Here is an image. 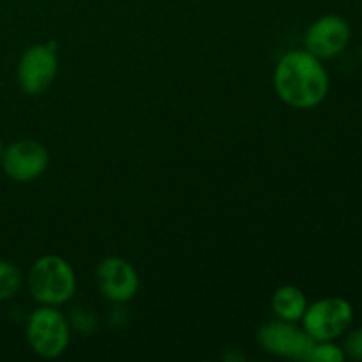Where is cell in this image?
Returning a JSON list of instances; mask_svg holds the SVG:
<instances>
[{"label": "cell", "instance_id": "cell-13", "mask_svg": "<svg viewBox=\"0 0 362 362\" xmlns=\"http://www.w3.org/2000/svg\"><path fill=\"white\" fill-rule=\"evenodd\" d=\"M71 324L74 325V329L83 334H92L95 327H98V318L95 315L88 310L87 306H78L74 308L73 313H71Z\"/></svg>", "mask_w": 362, "mask_h": 362}, {"label": "cell", "instance_id": "cell-2", "mask_svg": "<svg viewBox=\"0 0 362 362\" xmlns=\"http://www.w3.org/2000/svg\"><path fill=\"white\" fill-rule=\"evenodd\" d=\"M28 290L42 306H60L74 296L76 274L69 262L55 255H46L28 271Z\"/></svg>", "mask_w": 362, "mask_h": 362}, {"label": "cell", "instance_id": "cell-12", "mask_svg": "<svg viewBox=\"0 0 362 362\" xmlns=\"http://www.w3.org/2000/svg\"><path fill=\"white\" fill-rule=\"evenodd\" d=\"M345 352L334 345L332 341H315L313 349L308 354L306 361L313 362H343L345 361Z\"/></svg>", "mask_w": 362, "mask_h": 362}, {"label": "cell", "instance_id": "cell-9", "mask_svg": "<svg viewBox=\"0 0 362 362\" xmlns=\"http://www.w3.org/2000/svg\"><path fill=\"white\" fill-rule=\"evenodd\" d=\"M350 41V25L345 18L327 14L313 21L306 32L304 45L317 59H332L346 48Z\"/></svg>", "mask_w": 362, "mask_h": 362}, {"label": "cell", "instance_id": "cell-5", "mask_svg": "<svg viewBox=\"0 0 362 362\" xmlns=\"http://www.w3.org/2000/svg\"><path fill=\"white\" fill-rule=\"evenodd\" d=\"M59 71L57 42L34 45L21 55L18 62V83L21 90L39 95L48 90Z\"/></svg>", "mask_w": 362, "mask_h": 362}, {"label": "cell", "instance_id": "cell-15", "mask_svg": "<svg viewBox=\"0 0 362 362\" xmlns=\"http://www.w3.org/2000/svg\"><path fill=\"white\" fill-rule=\"evenodd\" d=\"M2 154H4V145L2 141H0V158H2Z\"/></svg>", "mask_w": 362, "mask_h": 362}, {"label": "cell", "instance_id": "cell-7", "mask_svg": "<svg viewBox=\"0 0 362 362\" xmlns=\"http://www.w3.org/2000/svg\"><path fill=\"white\" fill-rule=\"evenodd\" d=\"M6 175L14 182H30L46 172L49 154L42 144L35 140H18L4 148L0 158Z\"/></svg>", "mask_w": 362, "mask_h": 362}, {"label": "cell", "instance_id": "cell-11", "mask_svg": "<svg viewBox=\"0 0 362 362\" xmlns=\"http://www.w3.org/2000/svg\"><path fill=\"white\" fill-rule=\"evenodd\" d=\"M21 286V274L11 262L0 260V303L16 296Z\"/></svg>", "mask_w": 362, "mask_h": 362}, {"label": "cell", "instance_id": "cell-1", "mask_svg": "<svg viewBox=\"0 0 362 362\" xmlns=\"http://www.w3.org/2000/svg\"><path fill=\"white\" fill-rule=\"evenodd\" d=\"M274 90L285 105L297 110L315 108L329 92V76L320 59L308 49H296L279 60L274 69Z\"/></svg>", "mask_w": 362, "mask_h": 362}, {"label": "cell", "instance_id": "cell-4", "mask_svg": "<svg viewBox=\"0 0 362 362\" xmlns=\"http://www.w3.org/2000/svg\"><path fill=\"white\" fill-rule=\"evenodd\" d=\"M354 318V310L349 300L341 297H327L308 304L306 313L303 315V329L315 341H332L339 338L350 327Z\"/></svg>", "mask_w": 362, "mask_h": 362}, {"label": "cell", "instance_id": "cell-8", "mask_svg": "<svg viewBox=\"0 0 362 362\" xmlns=\"http://www.w3.org/2000/svg\"><path fill=\"white\" fill-rule=\"evenodd\" d=\"M103 297L115 304L129 303L140 288V278L133 265L124 258L110 257L99 264L95 272Z\"/></svg>", "mask_w": 362, "mask_h": 362}, {"label": "cell", "instance_id": "cell-6", "mask_svg": "<svg viewBox=\"0 0 362 362\" xmlns=\"http://www.w3.org/2000/svg\"><path fill=\"white\" fill-rule=\"evenodd\" d=\"M257 339L265 352L285 359L306 361L308 354L315 345V339L304 329L297 327L296 322L286 320L264 324L258 331Z\"/></svg>", "mask_w": 362, "mask_h": 362}, {"label": "cell", "instance_id": "cell-10", "mask_svg": "<svg viewBox=\"0 0 362 362\" xmlns=\"http://www.w3.org/2000/svg\"><path fill=\"white\" fill-rule=\"evenodd\" d=\"M308 299L300 288L293 285H285L278 288L272 296V311L279 320L299 322L306 313Z\"/></svg>", "mask_w": 362, "mask_h": 362}, {"label": "cell", "instance_id": "cell-3", "mask_svg": "<svg viewBox=\"0 0 362 362\" xmlns=\"http://www.w3.org/2000/svg\"><path fill=\"white\" fill-rule=\"evenodd\" d=\"M27 339L37 356L55 359L69 346V322L55 306L37 308L27 320Z\"/></svg>", "mask_w": 362, "mask_h": 362}, {"label": "cell", "instance_id": "cell-14", "mask_svg": "<svg viewBox=\"0 0 362 362\" xmlns=\"http://www.w3.org/2000/svg\"><path fill=\"white\" fill-rule=\"evenodd\" d=\"M345 356H349L350 359L362 361V327L356 329V331L350 332L345 339Z\"/></svg>", "mask_w": 362, "mask_h": 362}]
</instances>
